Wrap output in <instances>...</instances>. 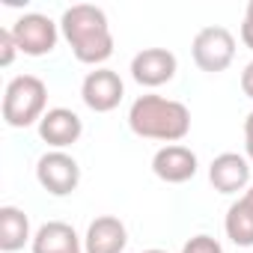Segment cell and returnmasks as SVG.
<instances>
[{
	"mask_svg": "<svg viewBox=\"0 0 253 253\" xmlns=\"http://www.w3.org/2000/svg\"><path fill=\"white\" fill-rule=\"evenodd\" d=\"M48 86L36 75H18L3 92V119L9 128H30L48 113Z\"/></svg>",
	"mask_w": 253,
	"mask_h": 253,
	"instance_id": "cell-3",
	"label": "cell"
},
{
	"mask_svg": "<svg viewBox=\"0 0 253 253\" xmlns=\"http://www.w3.org/2000/svg\"><path fill=\"white\" fill-rule=\"evenodd\" d=\"M244 203H247V206H250V209H253V185H250V188H247V191H244Z\"/></svg>",
	"mask_w": 253,
	"mask_h": 253,
	"instance_id": "cell-21",
	"label": "cell"
},
{
	"mask_svg": "<svg viewBox=\"0 0 253 253\" xmlns=\"http://www.w3.org/2000/svg\"><path fill=\"white\" fill-rule=\"evenodd\" d=\"M244 152H247V161H253V110L244 119Z\"/></svg>",
	"mask_w": 253,
	"mask_h": 253,
	"instance_id": "cell-19",
	"label": "cell"
},
{
	"mask_svg": "<svg viewBox=\"0 0 253 253\" xmlns=\"http://www.w3.org/2000/svg\"><path fill=\"white\" fill-rule=\"evenodd\" d=\"M223 229H226V238H229L235 247H253V209L244 203V197L235 200V203L226 209Z\"/></svg>",
	"mask_w": 253,
	"mask_h": 253,
	"instance_id": "cell-15",
	"label": "cell"
},
{
	"mask_svg": "<svg viewBox=\"0 0 253 253\" xmlns=\"http://www.w3.org/2000/svg\"><path fill=\"white\" fill-rule=\"evenodd\" d=\"M36 179L51 197H69L81 185V167L69 152L51 149L36 161Z\"/></svg>",
	"mask_w": 253,
	"mask_h": 253,
	"instance_id": "cell-5",
	"label": "cell"
},
{
	"mask_svg": "<svg viewBox=\"0 0 253 253\" xmlns=\"http://www.w3.org/2000/svg\"><path fill=\"white\" fill-rule=\"evenodd\" d=\"M128 244V229L113 214H101L86 226L84 253H122Z\"/></svg>",
	"mask_w": 253,
	"mask_h": 253,
	"instance_id": "cell-12",
	"label": "cell"
},
{
	"mask_svg": "<svg viewBox=\"0 0 253 253\" xmlns=\"http://www.w3.org/2000/svg\"><path fill=\"white\" fill-rule=\"evenodd\" d=\"M60 33L72 45V54L84 66H101L113 54V33L107 24L104 9L78 3L69 6L60 18Z\"/></svg>",
	"mask_w": 253,
	"mask_h": 253,
	"instance_id": "cell-1",
	"label": "cell"
},
{
	"mask_svg": "<svg viewBox=\"0 0 253 253\" xmlns=\"http://www.w3.org/2000/svg\"><path fill=\"white\" fill-rule=\"evenodd\" d=\"M27 241H33L30 217L18 206H3V209H0V250H3V253H15Z\"/></svg>",
	"mask_w": 253,
	"mask_h": 253,
	"instance_id": "cell-14",
	"label": "cell"
},
{
	"mask_svg": "<svg viewBox=\"0 0 253 253\" xmlns=\"http://www.w3.org/2000/svg\"><path fill=\"white\" fill-rule=\"evenodd\" d=\"M197 155L182 146V143H170V146H161L155 155H152V173L167 182V185H185L197 176Z\"/></svg>",
	"mask_w": 253,
	"mask_h": 253,
	"instance_id": "cell-9",
	"label": "cell"
},
{
	"mask_svg": "<svg viewBox=\"0 0 253 253\" xmlns=\"http://www.w3.org/2000/svg\"><path fill=\"white\" fill-rule=\"evenodd\" d=\"M128 128L137 137L146 140H161V143H179L191 131V110L164 95H140L134 98L128 110Z\"/></svg>",
	"mask_w": 253,
	"mask_h": 253,
	"instance_id": "cell-2",
	"label": "cell"
},
{
	"mask_svg": "<svg viewBox=\"0 0 253 253\" xmlns=\"http://www.w3.org/2000/svg\"><path fill=\"white\" fill-rule=\"evenodd\" d=\"M209 182L217 194H238L250 185V161L238 152H223L209 164Z\"/></svg>",
	"mask_w": 253,
	"mask_h": 253,
	"instance_id": "cell-11",
	"label": "cell"
},
{
	"mask_svg": "<svg viewBox=\"0 0 253 253\" xmlns=\"http://www.w3.org/2000/svg\"><path fill=\"white\" fill-rule=\"evenodd\" d=\"M143 253H167V250H158V247H152V250H143Z\"/></svg>",
	"mask_w": 253,
	"mask_h": 253,
	"instance_id": "cell-22",
	"label": "cell"
},
{
	"mask_svg": "<svg viewBox=\"0 0 253 253\" xmlns=\"http://www.w3.org/2000/svg\"><path fill=\"white\" fill-rule=\"evenodd\" d=\"M176 69H179V60L167 48H143L131 60V78L140 86H149V89L170 84L176 78Z\"/></svg>",
	"mask_w": 253,
	"mask_h": 253,
	"instance_id": "cell-8",
	"label": "cell"
},
{
	"mask_svg": "<svg viewBox=\"0 0 253 253\" xmlns=\"http://www.w3.org/2000/svg\"><path fill=\"white\" fill-rule=\"evenodd\" d=\"M191 54H194V63L200 72L220 75L235 60V36L226 27H203L194 36Z\"/></svg>",
	"mask_w": 253,
	"mask_h": 253,
	"instance_id": "cell-4",
	"label": "cell"
},
{
	"mask_svg": "<svg viewBox=\"0 0 253 253\" xmlns=\"http://www.w3.org/2000/svg\"><path fill=\"white\" fill-rule=\"evenodd\" d=\"M81 134H84V122L69 107H51L39 122V137L54 149H66V146L78 143Z\"/></svg>",
	"mask_w": 253,
	"mask_h": 253,
	"instance_id": "cell-10",
	"label": "cell"
},
{
	"mask_svg": "<svg viewBox=\"0 0 253 253\" xmlns=\"http://www.w3.org/2000/svg\"><path fill=\"white\" fill-rule=\"evenodd\" d=\"M15 54H18V42H15V36H12V30H9V27L0 30V66H12Z\"/></svg>",
	"mask_w": 253,
	"mask_h": 253,
	"instance_id": "cell-17",
	"label": "cell"
},
{
	"mask_svg": "<svg viewBox=\"0 0 253 253\" xmlns=\"http://www.w3.org/2000/svg\"><path fill=\"white\" fill-rule=\"evenodd\" d=\"M122 95H125V84H122V78L113 69H92L84 78V84H81V98L95 113L116 110Z\"/></svg>",
	"mask_w": 253,
	"mask_h": 253,
	"instance_id": "cell-7",
	"label": "cell"
},
{
	"mask_svg": "<svg viewBox=\"0 0 253 253\" xmlns=\"http://www.w3.org/2000/svg\"><path fill=\"white\" fill-rule=\"evenodd\" d=\"M241 89H244V95L247 98H253V60L244 66V72H241Z\"/></svg>",
	"mask_w": 253,
	"mask_h": 253,
	"instance_id": "cell-20",
	"label": "cell"
},
{
	"mask_svg": "<svg viewBox=\"0 0 253 253\" xmlns=\"http://www.w3.org/2000/svg\"><path fill=\"white\" fill-rule=\"evenodd\" d=\"M12 36L18 42V51L27 54V57H45L57 48V39H60V27L42 15V12H27L21 15L12 27Z\"/></svg>",
	"mask_w": 253,
	"mask_h": 253,
	"instance_id": "cell-6",
	"label": "cell"
},
{
	"mask_svg": "<svg viewBox=\"0 0 253 253\" xmlns=\"http://www.w3.org/2000/svg\"><path fill=\"white\" fill-rule=\"evenodd\" d=\"M182 253H223V247H220V241L211 238V235H194V238L185 241Z\"/></svg>",
	"mask_w": 253,
	"mask_h": 253,
	"instance_id": "cell-16",
	"label": "cell"
},
{
	"mask_svg": "<svg viewBox=\"0 0 253 253\" xmlns=\"http://www.w3.org/2000/svg\"><path fill=\"white\" fill-rule=\"evenodd\" d=\"M30 247L33 253H84V238L75 232V226L63 220H48L36 229Z\"/></svg>",
	"mask_w": 253,
	"mask_h": 253,
	"instance_id": "cell-13",
	"label": "cell"
},
{
	"mask_svg": "<svg viewBox=\"0 0 253 253\" xmlns=\"http://www.w3.org/2000/svg\"><path fill=\"white\" fill-rule=\"evenodd\" d=\"M241 42H244V48H250V51H253V0L247 3L244 21H241Z\"/></svg>",
	"mask_w": 253,
	"mask_h": 253,
	"instance_id": "cell-18",
	"label": "cell"
}]
</instances>
